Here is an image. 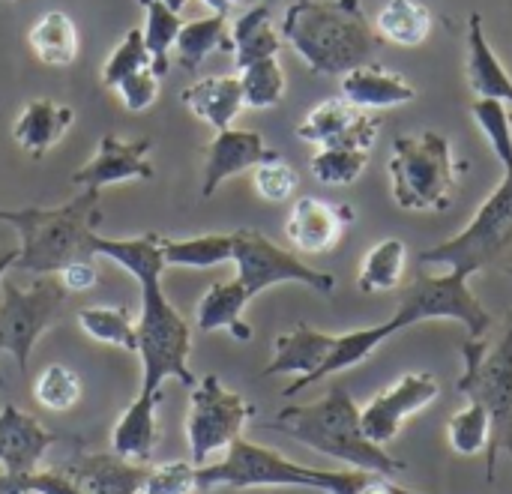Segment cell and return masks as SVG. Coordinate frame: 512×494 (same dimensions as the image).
Masks as SVG:
<instances>
[{"mask_svg":"<svg viewBox=\"0 0 512 494\" xmlns=\"http://www.w3.org/2000/svg\"><path fill=\"white\" fill-rule=\"evenodd\" d=\"M87 255L108 258L120 264L141 288V315H138V357H141V390L159 393L168 378L183 387H195V375L189 369L192 354V327L189 321L168 303L162 291V249L159 234L111 240L102 234L87 237Z\"/></svg>","mask_w":512,"mask_h":494,"instance_id":"obj_1","label":"cell"},{"mask_svg":"<svg viewBox=\"0 0 512 494\" xmlns=\"http://www.w3.org/2000/svg\"><path fill=\"white\" fill-rule=\"evenodd\" d=\"M279 33L315 75H345L381 48L363 0H294Z\"/></svg>","mask_w":512,"mask_h":494,"instance_id":"obj_2","label":"cell"},{"mask_svg":"<svg viewBox=\"0 0 512 494\" xmlns=\"http://www.w3.org/2000/svg\"><path fill=\"white\" fill-rule=\"evenodd\" d=\"M267 429L282 432L300 441L303 447L360 471H372L381 477H396L408 471L402 459L390 456L384 447L366 438L360 423V405L342 384H333L330 393L312 405L282 408L276 420L267 423Z\"/></svg>","mask_w":512,"mask_h":494,"instance_id":"obj_3","label":"cell"},{"mask_svg":"<svg viewBox=\"0 0 512 494\" xmlns=\"http://www.w3.org/2000/svg\"><path fill=\"white\" fill-rule=\"evenodd\" d=\"M372 480V471L348 468V471H324V468H306L291 462L273 447L252 444L246 438H237L222 462H207L198 468V492L213 489H312L324 494H360V489Z\"/></svg>","mask_w":512,"mask_h":494,"instance_id":"obj_4","label":"cell"},{"mask_svg":"<svg viewBox=\"0 0 512 494\" xmlns=\"http://www.w3.org/2000/svg\"><path fill=\"white\" fill-rule=\"evenodd\" d=\"M99 219L102 210L96 189H84L63 207L0 210V222L21 237L15 267L36 276H57L66 264L87 255V237Z\"/></svg>","mask_w":512,"mask_h":494,"instance_id":"obj_5","label":"cell"},{"mask_svg":"<svg viewBox=\"0 0 512 494\" xmlns=\"http://www.w3.org/2000/svg\"><path fill=\"white\" fill-rule=\"evenodd\" d=\"M465 375L456 381V390L468 402H480L492 420V438L486 447V480H498V459H512V312L495 342L465 339L462 345Z\"/></svg>","mask_w":512,"mask_h":494,"instance_id":"obj_6","label":"cell"},{"mask_svg":"<svg viewBox=\"0 0 512 494\" xmlns=\"http://www.w3.org/2000/svg\"><path fill=\"white\" fill-rule=\"evenodd\" d=\"M393 198L402 210H447L456 198L459 165L450 138L435 129L420 135H402L393 141L390 156Z\"/></svg>","mask_w":512,"mask_h":494,"instance_id":"obj_7","label":"cell"},{"mask_svg":"<svg viewBox=\"0 0 512 494\" xmlns=\"http://www.w3.org/2000/svg\"><path fill=\"white\" fill-rule=\"evenodd\" d=\"M420 261L468 276L492 267L512 276V171H504L501 186L480 204L459 234L420 252Z\"/></svg>","mask_w":512,"mask_h":494,"instance_id":"obj_8","label":"cell"},{"mask_svg":"<svg viewBox=\"0 0 512 494\" xmlns=\"http://www.w3.org/2000/svg\"><path fill=\"white\" fill-rule=\"evenodd\" d=\"M468 273L450 270L444 276L420 273L402 294L399 309L393 318H387L390 336H399L402 330L423 324V321H456L468 330V339H483L492 330L489 309L477 300V294L468 285Z\"/></svg>","mask_w":512,"mask_h":494,"instance_id":"obj_9","label":"cell"},{"mask_svg":"<svg viewBox=\"0 0 512 494\" xmlns=\"http://www.w3.org/2000/svg\"><path fill=\"white\" fill-rule=\"evenodd\" d=\"M66 294L57 276H39L30 288L0 282V354H9L21 372L30 369L39 336L60 318Z\"/></svg>","mask_w":512,"mask_h":494,"instance_id":"obj_10","label":"cell"},{"mask_svg":"<svg viewBox=\"0 0 512 494\" xmlns=\"http://www.w3.org/2000/svg\"><path fill=\"white\" fill-rule=\"evenodd\" d=\"M255 417V408L234 390H228L216 375H204L189 396L186 441L192 465H207L216 453L228 450Z\"/></svg>","mask_w":512,"mask_h":494,"instance_id":"obj_11","label":"cell"},{"mask_svg":"<svg viewBox=\"0 0 512 494\" xmlns=\"http://www.w3.org/2000/svg\"><path fill=\"white\" fill-rule=\"evenodd\" d=\"M231 234H234V258L231 261H234L237 279L243 282L249 297H258L261 291H267L273 285H285V282L306 285V288L318 291L321 297H330L336 291V276L333 273L309 267L294 252L276 246L261 231L240 228V231H231Z\"/></svg>","mask_w":512,"mask_h":494,"instance_id":"obj_12","label":"cell"},{"mask_svg":"<svg viewBox=\"0 0 512 494\" xmlns=\"http://www.w3.org/2000/svg\"><path fill=\"white\" fill-rule=\"evenodd\" d=\"M441 396L438 378L429 372H405L396 384H390L387 390H381L372 402H366L360 408V423L369 441H375L378 447L390 444L402 426L426 411L435 399Z\"/></svg>","mask_w":512,"mask_h":494,"instance_id":"obj_13","label":"cell"},{"mask_svg":"<svg viewBox=\"0 0 512 494\" xmlns=\"http://www.w3.org/2000/svg\"><path fill=\"white\" fill-rule=\"evenodd\" d=\"M150 150H153V138L123 141L117 135H105L99 141L93 159L84 162L72 174V183L81 189L102 192L105 186L126 183V180H153L156 168L150 162Z\"/></svg>","mask_w":512,"mask_h":494,"instance_id":"obj_14","label":"cell"},{"mask_svg":"<svg viewBox=\"0 0 512 494\" xmlns=\"http://www.w3.org/2000/svg\"><path fill=\"white\" fill-rule=\"evenodd\" d=\"M336 345L333 333H321L309 324L294 327L291 333L276 336L273 342V360L264 366V378H276V375H294V381L285 387V396H297L300 390L312 387L321 366L330 360Z\"/></svg>","mask_w":512,"mask_h":494,"instance_id":"obj_15","label":"cell"},{"mask_svg":"<svg viewBox=\"0 0 512 494\" xmlns=\"http://www.w3.org/2000/svg\"><path fill=\"white\" fill-rule=\"evenodd\" d=\"M378 126L381 123L375 117L354 108L348 99H324L303 117V123L297 126V138L318 147L372 150L378 138Z\"/></svg>","mask_w":512,"mask_h":494,"instance_id":"obj_16","label":"cell"},{"mask_svg":"<svg viewBox=\"0 0 512 494\" xmlns=\"http://www.w3.org/2000/svg\"><path fill=\"white\" fill-rule=\"evenodd\" d=\"M204 183H201V195L213 198L216 189L240 174V171H252L255 165L279 156L273 147H267L264 135L252 132V129H222L213 135V141L204 147Z\"/></svg>","mask_w":512,"mask_h":494,"instance_id":"obj_17","label":"cell"},{"mask_svg":"<svg viewBox=\"0 0 512 494\" xmlns=\"http://www.w3.org/2000/svg\"><path fill=\"white\" fill-rule=\"evenodd\" d=\"M54 432H48L33 414L6 402L0 408V465L6 477L30 474L51 450Z\"/></svg>","mask_w":512,"mask_h":494,"instance_id":"obj_18","label":"cell"},{"mask_svg":"<svg viewBox=\"0 0 512 494\" xmlns=\"http://www.w3.org/2000/svg\"><path fill=\"white\" fill-rule=\"evenodd\" d=\"M153 465H135L114 453H84L60 471L84 494H141Z\"/></svg>","mask_w":512,"mask_h":494,"instance_id":"obj_19","label":"cell"},{"mask_svg":"<svg viewBox=\"0 0 512 494\" xmlns=\"http://www.w3.org/2000/svg\"><path fill=\"white\" fill-rule=\"evenodd\" d=\"M351 219V207H333L321 198H300L288 213L285 234L300 252H330L342 240V231Z\"/></svg>","mask_w":512,"mask_h":494,"instance_id":"obj_20","label":"cell"},{"mask_svg":"<svg viewBox=\"0 0 512 494\" xmlns=\"http://www.w3.org/2000/svg\"><path fill=\"white\" fill-rule=\"evenodd\" d=\"M342 99H348L360 111L372 108H396L417 99V87L402 75L381 63H363L342 75Z\"/></svg>","mask_w":512,"mask_h":494,"instance_id":"obj_21","label":"cell"},{"mask_svg":"<svg viewBox=\"0 0 512 494\" xmlns=\"http://www.w3.org/2000/svg\"><path fill=\"white\" fill-rule=\"evenodd\" d=\"M162 402V393H138L123 417L117 420L111 432V450L114 456L135 462V465H150L156 447H159V420L156 408Z\"/></svg>","mask_w":512,"mask_h":494,"instance_id":"obj_22","label":"cell"},{"mask_svg":"<svg viewBox=\"0 0 512 494\" xmlns=\"http://www.w3.org/2000/svg\"><path fill=\"white\" fill-rule=\"evenodd\" d=\"M72 123H75V111L69 105L54 102V99H33L24 105L21 117L15 120L12 138L24 153L39 159L54 144L63 141V135L69 132Z\"/></svg>","mask_w":512,"mask_h":494,"instance_id":"obj_23","label":"cell"},{"mask_svg":"<svg viewBox=\"0 0 512 494\" xmlns=\"http://www.w3.org/2000/svg\"><path fill=\"white\" fill-rule=\"evenodd\" d=\"M180 99H183V105L198 120H204L216 132L231 129V123L237 120V114L246 108L243 87H240V75H210V78H201V81L189 84L180 93Z\"/></svg>","mask_w":512,"mask_h":494,"instance_id":"obj_24","label":"cell"},{"mask_svg":"<svg viewBox=\"0 0 512 494\" xmlns=\"http://www.w3.org/2000/svg\"><path fill=\"white\" fill-rule=\"evenodd\" d=\"M249 294L243 288V282L234 276L228 282H216L204 291V297L195 306V327L201 333H231L240 342L252 339V327L243 321V312L249 306Z\"/></svg>","mask_w":512,"mask_h":494,"instance_id":"obj_25","label":"cell"},{"mask_svg":"<svg viewBox=\"0 0 512 494\" xmlns=\"http://www.w3.org/2000/svg\"><path fill=\"white\" fill-rule=\"evenodd\" d=\"M468 84L477 99H498L507 105L512 102V75L486 39L480 12H471L468 18Z\"/></svg>","mask_w":512,"mask_h":494,"instance_id":"obj_26","label":"cell"},{"mask_svg":"<svg viewBox=\"0 0 512 494\" xmlns=\"http://www.w3.org/2000/svg\"><path fill=\"white\" fill-rule=\"evenodd\" d=\"M282 48V33L273 27V12L267 3H258L246 12H240L231 24H228V51L234 54V66L237 72L276 57Z\"/></svg>","mask_w":512,"mask_h":494,"instance_id":"obj_27","label":"cell"},{"mask_svg":"<svg viewBox=\"0 0 512 494\" xmlns=\"http://www.w3.org/2000/svg\"><path fill=\"white\" fill-rule=\"evenodd\" d=\"M375 33L381 42L414 48L432 33V12L420 0H387L375 15Z\"/></svg>","mask_w":512,"mask_h":494,"instance_id":"obj_28","label":"cell"},{"mask_svg":"<svg viewBox=\"0 0 512 494\" xmlns=\"http://www.w3.org/2000/svg\"><path fill=\"white\" fill-rule=\"evenodd\" d=\"M27 42L33 54L48 66H69L78 57V27L60 9L39 15L27 33Z\"/></svg>","mask_w":512,"mask_h":494,"instance_id":"obj_29","label":"cell"},{"mask_svg":"<svg viewBox=\"0 0 512 494\" xmlns=\"http://www.w3.org/2000/svg\"><path fill=\"white\" fill-rule=\"evenodd\" d=\"M159 249H162L165 267L210 270L234 258V234H201L189 240L159 237Z\"/></svg>","mask_w":512,"mask_h":494,"instance_id":"obj_30","label":"cell"},{"mask_svg":"<svg viewBox=\"0 0 512 494\" xmlns=\"http://www.w3.org/2000/svg\"><path fill=\"white\" fill-rule=\"evenodd\" d=\"M75 321L93 342L138 354V324L126 306H84L78 309Z\"/></svg>","mask_w":512,"mask_h":494,"instance_id":"obj_31","label":"cell"},{"mask_svg":"<svg viewBox=\"0 0 512 494\" xmlns=\"http://www.w3.org/2000/svg\"><path fill=\"white\" fill-rule=\"evenodd\" d=\"M405 264H408L405 243L396 237H387L366 252V258L360 264L357 288L363 294H390L399 288V282L405 276Z\"/></svg>","mask_w":512,"mask_h":494,"instance_id":"obj_32","label":"cell"},{"mask_svg":"<svg viewBox=\"0 0 512 494\" xmlns=\"http://www.w3.org/2000/svg\"><path fill=\"white\" fill-rule=\"evenodd\" d=\"M174 51H177L180 66L195 72L213 51H228V18L207 15L198 21H183Z\"/></svg>","mask_w":512,"mask_h":494,"instance_id":"obj_33","label":"cell"},{"mask_svg":"<svg viewBox=\"0 0 512 494\" xmlns=\"http://www.w3.org/2000/svg\"><path fill=\"white\" fill-rule=\"evenodd\" d=\"M141 6L147 12L144 45H147V54H150V69H153L156 78H162V75H168L171 48H174L177 33L183 27V18H180V12H174L165 3H156V0H141Z\"/></svg>","mask_w":512,"mask_h":494,"instance_id":"obj_34","label":"cell"},{"mask_svg":"<svg viewBox=\"0 0 512 494\" xmlns=\"http://www.w3.org/2000/svg\"><path fill=\"white\" fill-rule=\"evenodd\" d=\"M240 87H243L246 108H273L282 102L288 90V78L282 63L276 57H267L240 69Z\"/></svg>","mask_w":512,"mask_h":494,"instance_id":"obj_35","label":"cell"},{"mask_svg":"<svg viewBox=\"0 0 512 494\" xmlns=\"http://www.w3.org/2000/svg\"><path fill=\"white\" fill-rule=\"evenodd\" d=\"M366 165H369V150H357V147H318V153L309 159L315 180L324 186H351L360 180Z\"/></svg>","mask_w":512,"mask_h":494,"instance_id":"obj_36","label":"cell"},{"mask_svg":"<svg viewBox=\"0 0 512 494\" xmlns=\"http://www.w3.org/2000/svg\"><path fill=\"white\" fill-rule=\"evenodd\" d=\"M489 438H492V420H489V411L480 402H468L447 423V441L459 456L483 453L489 447Z\"/></svg>","mask_w":512,"mask_h":494,"instance_id":"obj_37","label":"cell"},{"mask_svg":"<svg viewBox=\"0 0 512 494\" xmlns=\"http://www.w3.org/2000/svg\"><path fill=\"white\" fill-rule=\"evenodd\" d=\"M33 399L45 408V411H54V414H63L69 408L78 405L81 399V378L75 369L69 366H45L36 381H33Z\"/></svg>","mask_w":512,"mask_h":494,"instance_id":"obj_38","label":"cell"},{"mask_svg":"<svg viewBox=\"0 0 512 494\" xmlns=\"http://www.w3.org/2000/svg\"><path fill=\"white\" fill-rule=\"evenodd\" d=\"M471 117L483 129V135L492 144V153L501 159L504 171H512V114L507 111V102L474 99L471 102Z\"/></svg>","mask_w":512,"mask_h":494,"instance_id":"obj_39","label":"cell"},{"mask_svg":"<svg viewBox=\"0 0 512 494\" xmlns=\"http://www.w3.org/2000/svg\"><path fill=\"white\" fill-rule=\"evenodd\" d=\"M141 69H150V54H147V45H144V30L132 27V30H126L123 42L105 60L99 81H102V87L114 90L120 81H126L129 75H135Z\"/></svg>","mask_w":512,"mask_h":494,"instance_id":"obj_40","label":"cell"},{"mask_svg":"<svg viewBox=\"0 0 512 494\" xmlns=\"http://www.w3.org/2000/svg\"><path fill=\"white\" fill-rule=\"evenodd\" d=\"M252 183H255V192L270 201V204H282V201H291L294 192H297V171L282 159V156H273L261 165L252 168Z\"/></svg>","mask_w":512,"mask_h":494,"instance_id":"obj_41","label":"cell"},{"mask_svg":"<svg viewBox=\"0 0 512 494\" xmlns=\"http://www.w3.org/2000/svg\"><path fill=\"white\" fill-rule=\"evenodd\" d=\"M0 494H84L63 471H30L18 477L0 474Z\"/></svg>","mask_w":512,"mask_h":494,"instance_id":"obj_42","label":"cell"},{"mask_svg":"<svg viewBox=\"0 0 512 494\" xmlns=\"http://www.w3.org/2000/svg\"><path fill=\"white\" fill-rule=\"evenodd\" d=\"M198 492V468L192 462H165L150 468L141 494H192Z\"/></svg>","mask_w":512,"mask_h":494,"instance_id":"obj_43","label":"cell"},{"mask_svg":"<svg viewBox=\"0 0 512 494\" xmlns=\"http://www.w3.org/2000/svg\"><path fill=\"white\" fill-rule=\"evenodd\" d=\"M114 90H117L123 108L138 114V111H147L156 102V96H159V78L153 75V69H141V72L129 75L126 81H120Z\"/></svg>","mask_w":512,"mask_h":494,"instance_id":"obj_44","label":"cell"},{"mask_svg":"<svg viewBox=\"0 0 512 494\" xmlns=\"http://www.w3.org/2000/svg\"><path fill=\"white\" fill-rule=\"evenodd\" d=\"M57 279L63 282V288L66 291H90L96 282H99V270L93 267V264H87V261H81V258H75L72 264H66L60 273H57Z\"/></svg>","mask_w":512,"mask_h":494,"instance_id":"obj_45","label":"cell"},{"mask_svg":"<svg viewBox=\"0 0 512 494\" xmlns=\"http://www.w3.org/2000/svg\"><path fill=\"white\" fill-rule=\"evenodd\" d=\"M360 494H429V492H411V489H405V486L390 483V477L372 474V480L360 489Z\"/></svg>","mask_w":512,"mask_h":494,"instance_id":"obj_46","label":"cell"},{"mask_svg":"<svg viewBox=\"0 0 512 494\" xmlns=\"http://www.w3.org/2000/svg\"><path fill=\"white\" fill-rule=\"evenodd\" d=\"M15 261H18V249H0V282L15 267Z\"/></svg>","mask_w":512,"mask_h":494,"instance_id":"obj_47","label":"cell"},{"mask_svg":"<svg viewBox=\"0 0 512 494\" xmlns=\"http://www.w3.org/2000/svg\"><path fill=\"white\" fill-rule=\"evenodd\" d=\"M207 9H213V15H231V0H201Z\"/></svg>","mask_w":512,"mask_h":494,"instance_id":"obj_48","label":"cell"},{"mask_svg":"<svg viewBox=\"0 0 512 494\" xmlns=\"http://www.w3.org/2000/svg\"><path fill=\"white\" fill-rule=\"evenodd\" d=\"M258 3H264V0H231V12H234V9H243V12H246V9H252V6H258Z\"/></svg>","mask_w":512,"mask_h":494,"instance_id":"obj_49","label":"cell"},{"mask_svg":"<svg viewBox=\"0 0 512 494\" xmlns=\"http://www.w3.org/2000/svg\"><path fill=\"white\" fill-rule=\"evenodd\" d=\"M156 3H165V6L174 9V12H180V9L186 6V0H156Z\"/></svg>","mask_w":512,"mask_h":494,"instance_id":"obj_50","label":"cell"},{"mask_svg":"<svg viewBox=\"0 0 512 494\" xmlns=\"http://www.w3.org/2000/svg\"><path fill=\"white\" fill-rule=\"evenodd\" d=\"M0 387H6V381H3V375H0Z\"/></svg>","mask_w":512,"mask_h":494,"instance_id":"obj_51","label":"cell"}]
</instances>
